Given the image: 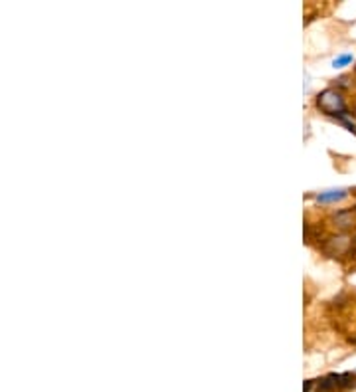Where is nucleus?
<instances>
[{
	"label": "nucleus",
	"mask_w": 356,
	"mask_h": 392,
	"mask_svg": "<svg viewBox=\"0 0 356 392\" xmlns=\"http://www.w3.org/2000/svg\"><path fill=\"white\" fill-rule=\"evenodd\" d=\"M317 107H319L323 113L339 119L346 129L353 131L356 135V123L350 119V115H348L344 100H342L341 93H339L337 89H325L323 93H319V97H317Z\"/></svg>",
	"instance_id": "obj_1"
},
{
	"label": "nucleus",
	"mask_w": 356,
	"mask_h": 392,
	"mask_svg": "<svg viewBox=\"0 0 356 392\" xmlns=\"http://www.w3.org/2000/svg\"><path fill=\"white\" fill-rule=\"evenodd\" d=\"M346 190L344 189H332V190H325V192H319L317 194V203L321 204H332V203H339L342 198H346Z\"/></svg>",
	"instance_id": "obj_2"
},
{
	"label": "nucleus",
	"mask_w": 356,
	"mask_h": 392,
	"mask_svg": "<svg viewBox=\"0 0 356 392\" xmlns=\"http://www.w3.org/2000/svg\"><path fill=\"white\" fill-rule=\"evenodd\" d=\"M348 64H353V54H341L332 59V68H344Z\"/></svg>",
	"instance_id": "obj_3"
}]
</instances>
